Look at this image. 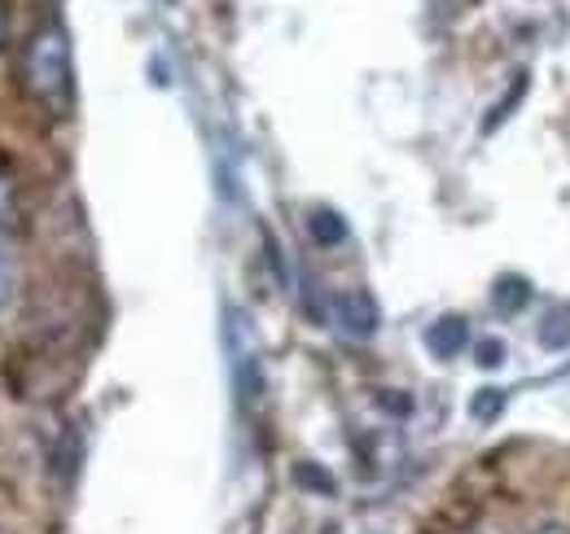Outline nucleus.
I'll use <instances>...</instances> for the list:
<instances>
[{"label":"nucleus","mask_w":570,"mask_h":534,"mask_svg":"<svg viewBox=\"0 0 570 534\" xmlns=\"http://www.w3.org/2000/svg\"><path fill=\"white\" fill-rule=\"evenodd\" d=\"M22 83L27 92L58 119H67L75 106V75H71V40L58 22H45L22 58Z\"/></svg>","instance_id":"nucleus-1"},{"label":"nucleus","mask_w":570,"mask_h":534,"mask_svg":"<svg viewBox=\"0 0 570 534\" xmlns=\"http://www.w3.org/2000/svg\"><path fill=\"white\" fill-rule=\"evenodd\" d=\"M334 316H338V325L352 337H368L377 329V307H373V298H368L364 289L338 294V298H334Z\"/></svg>","instance_id":"nucleus-2"},{"label":"nucleus","mask_w":570,"mask_h":534,"mask_svg":"<svg viewBox=\"0 0 570 534\" xmlns=\"http://www.w3.org/2000/svg\"><path fill=\"white\" fill-rule=\"evenodd\" d=\"M465 342H470V329H465V320H461V316H443V320H434V325L426 329V346L439 355V359L461 355V350H465Z\"/></svg>","instance_id":"nucleus-3"},{"label":"nucleus","mask_w":570,"mask_h":534,"mask_svg":"<svg viewBox=\"0 0 570 534\" xmlns=\"http://www.w3.org/2000/svg\"><path fill=\"white\" fill-rule=\"evenodd\" d=\"M307 228H312L316 246H343V241H347V224H343V215H334V210H325V206L307 215Z\"/></svg>","instance_id":"nucleus-4"},{"label":"nucleus","mask_w":570,"mask_h":534,"mask_svg":"<svg viewBox=\"0 0 570 534\" xmlns=\"http://www.w3.org/2000/svg\"><path fill=\"white\" fill-rule=\"evenodd\" d=\"M527 298H531V285H527L522 276H504V280L497 285L500 312H518V307H527Z\"/></svg>","instance_id":"nucleus-5"},{"label":"nucleus","mask_w":570,"mask_h":534,"mask_svg":"<svg viewBox=\"0 0 570 534\" xmlns=\"http://www.w3.org/2000/svg\"><path fill=\"white\" fill-rule=\"evenodd\" d=\"M540 342H544V346H553V350H562V346H570V316H567V312L549 316V325L540 329Z\"/></svg>","instance_id":"nucleus-6"},{"label":"nucleus","mask_w":570,"mask_h":534,"mask_svg":"<svg viewBox=\"0 0 570 534\" xmlns=\"http://www.w3.org/2000/svg\"><path fill=\"white\" fill-rule=\"evenodd\" d=\"M13 219V171H9V162L0 158V228Z\"/></svg>","instance_id":"nucleus-7"},{"label":"nucleus","mask_w":570,"mask_h":534,"mask_svg":"<svg viewBox=\"0 0 570 534\" xmlns=\"http://www.w3.org/2000/svg\"><path fill=\"white\" fill-rule=\"evenodd\" d=\"M474 359H479V368H500V364H504V342H497V337H483Z\"/></svg>","instance_id":"nucleus-8"},{"label":"nucleus","mask_w":570,"mask_h":534,"mask_svg":"<svg viewBox=\"0 0 570 534\" xmlns=\"http://www.w3.org/2000/svg\"><path fill=\"white\" fill-rule=\"evenodd\" d=\"M9 289H13V259H9V246L0 241V307H4Z\"/></svg>","instance_id":"nucleus-9"},{"label":"nucleus","mask_w":570,"mask_h":534,"mask_svg":"<svg viewBox=\"0 0 570 534\" xmlns=\"http://www.w3.org/2000/svg\"><path fill=\"white\" fill-rule=\"evenodd\" d=\"M500 403H504V395H500V390L479 395V399H474V416H479V421H492V416L500 412Z\"/></svg>","instance_id":"nucleus-10"},{"label":"nucleus","mask_w":570,"mask_h":534,"mask_svg":"<svg viewBox=\"0 0 570 534\" xmlns=\"http://www.w3.org/2000/svg\"><path fill=\"white\" fill-rule=\"evenodd\" d=\"M4 31H9V9H4V0H0V49H4Z\"/></svg>","instance_id":"nucleus-11"},{"label":"nucleus","mask_w":570,"mask_h":534,"mask_svg":"<svg viewBox=\"0 0 570 534\" xmlns=\"http://www.w3.org/2000/svg\"><path fill=\"white\" fill-rule=\"evenodd\" d=\"M540 534H570V531H562V526H544Z\"/></svg>","instance_id":"nucleus-12"}]
</instances>
